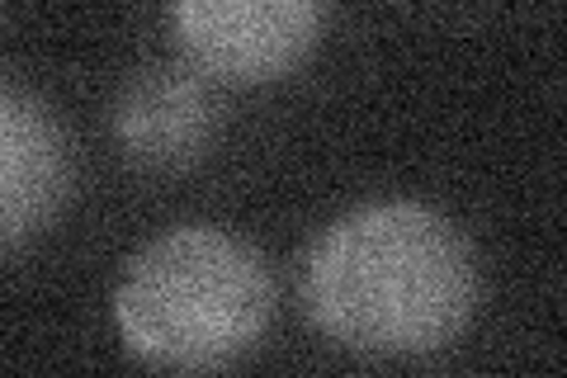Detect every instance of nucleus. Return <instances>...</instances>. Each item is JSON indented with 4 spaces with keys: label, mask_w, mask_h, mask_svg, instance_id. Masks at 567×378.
I'll list each match as a JSON object with an SVG mask.
<instances>
[{
    "label": "nucleus",
    "mask_w": 567,
    "mask_h": 378,
    "mask_svg": "<svg viewBox=\"0 0 567 378\" xmlns=\"http://www.w3.org/2000/svg\"><path fill=\"white\" fill-rule=\"evenodd\" d=\"M303 303L317 331L350 355H440L468 331L477 308L473 246L425 204H364L317 237Z\"/></svg>",
    "instance_id": "nucleus-1"
},
{
    "label": "nucleus",
    "mask_w": 567,
    "mask_h": 378,
    "mask_svg": "<svg viewBox=\"0 0 567 378\" xmlns=\"http://www.w3.org/2000/svg\"><path fill=\"white\" fill-rule=\"evenodd\" d=\"M275 317V279L256 246L223 227H171L128 260L114 327L152 369L213 374L251 355Z\"/></svg>",
    "instance_id": "nucleus-2"
},
{
    "label": "nucleus",
    "mask_w": 567,
    "mask_h": 378,
    "mask_svg": "<svg viewBox=\"0 0 567 378\" xmlns=\"http://www.w3.org/2000/svg\"><path fill=\"white\" fill-rule=\"evenodd\" d=\"M171 24L208 81L275 85L312 58L327 0H171Z\"/></svg>",
    "instance_id": "nucleus-3"
},
{
    "label": "nucleus",
    "mask_w": 567,
    "mask_h": 378,
    "mask_svg": "<svg viewBox=\"0 0 567 378\" xmlns=\"http://www.w3.org/2000/svg\"><path fill=\"white\" fill-rule=\"evenodd\" d=\"M71 200V147L33 90L0 76V256L39 242Z\"/></svg>",
    "instance_id": "nucleus-4"
},
{
    "label": "nucleus",
    "mask_w": 567,
    "mask_h": 378,
    "mask_svg": "<svg viewBox=\"0 0 567 378\" xmlns=\"http://www.w3.org/2000/svg\"><path fill=\"white\" fill-rule=\"evenodd\" d=\"M114 137L137 171L171 175L199 166L218 137V104L194 67H152L118 90Z\"/></svg>",
    "instance_id": "nucleus-5"
}]
</instances>
